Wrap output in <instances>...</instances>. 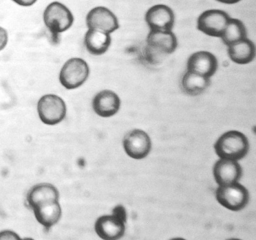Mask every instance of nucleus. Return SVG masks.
<instances>
[{"mask_svg":"<svg viewBox=\"0 0 256 240\" xmlns=\"http://www.w3.org/2000/svg\"><path fill=\"white\" fill-rule=\"evenodd\" d=\"M249 147L246 136L237 130L223 133L214 145L216 153L220 158L235 161L244 158L247 155Z\"/></svg>","mask_w":256,"mask_h":240,"instance_id":"f257e3e1","label":"nucleus"},{"mask_svg":"<svg viewBox=\"0 0 256 240\" xmlns=\"http://www.w3.org/2000/svg\"><path fill=\"white\" fill-rule=\"evenodd\" d=\"M43 20L54 40L56 41L60 33L72 26L74 17L71 11L65 5L58 1H53L45 8Z\"/></svg>","mask_w":256,"mask_h":240,"instance_id":"f03ea898","label":"nucleus"},{"mask_svg":"<svg viewBox=\"0 0 256 240\" xmlns=\"http://www.w3.org/2000/svg\"><path fill=\"white\" fill-rule=\"evenodd\" d=\"M146 57L152 63L160 55L171 54L176 49L178 40L172 30H150L146 38Z\"/></svg>","mask_w":256,"mask_h":240,"instance_id":"7ed1b4c3","label":"nucleus"},{"mask_svg":"<svg viewBox=\"0 0 256 240\" xmlns=\"http://www.w3.org/2000/svg\"><path fill=\"white\" fill-rule=\"evenodd\" d=\"M89 74L88 65L84 59L71 58L62 65L59 73V81L65 88L74 89L86 81Z\"/></svg>","mask_w":256,"mask_h":240,"instance_id":"20e7f679","label":"nucleus"},{"mask_svg":"<svg viewBox=\"0 0 256 240\" xmlns=\"http://www.w3.org/2000/svg\"><path fill=\"white\" fill-rule=\"evenodd\" d=\"M37 112L40 121L44 124L54 125L65 118L66 106L59 96L46 94L42 96L37 103Z\"/></svg>","mask_w":256,"mask_h":240,"instance_id":"39448f33","label":"nucleus"},{"mask_svg":"<svg viewBox=\"0 0 256 240\" xmlns=\"http://www.w3.org/2000/svg\"><path fill=\"white\" fill-rule=\"evenodd\" d=\"M216 198L222 206L232 211L244 209L249 201L247 189L238 182L218 186L216 191Z\"/></svg>","mask_w":256,"mask_h":240,"instance_id":"423d86ee","label":"nucleus"},{"mask_svg":"<svg viewBox=\"0 0 256 240\" xmlns=\"http://www.w3.org/2000/svg\"><path fill=\"white\" fill-rule=\"evenodd\" d=\"M230 17L226 11L218 9L206 10L198 16L196 27L205 34L220 37Z\"/></svg>","mask_w":256,"mask_h":240,"instance_id":"0eeeda50","label":"nucleus"},{"mask_svg":"<svg viewBox=\"0 0 256 240\" xmlns=\"http://www.w3.org/2000/svg\"><path fill=\"white\" fill-rule=\"evenodd\" d=\"M123 147L130 157L140 160L146 157L152 148L148 135L144 130L134 129L128 132L123 139Z\"/></svg>","mask_w":256,"mask_h":240,"instance_id":"6e6552de","label":"nucleus"},{"mask_svg":"<svg viewBox=\"0 0 256 240\" xmlns=\"http://www.w3.org/2000/svg\"><path fill=\"white\" fill-rule=\"evenodd\" d=\"M88 29H92L110 34L120 27L116 15L107 7L98 6L92 8L86 16Z\"/></svg>","mask_w":256,"mask_h":240,"instance_id":"1a4fd4ad","label":"nucleus"},{"mask_svg":"<svg viewBox=\"0 0 256 240\" xmlns=\"http://www.w3.org/2000/svg\"><path fill=\"white\" fill-rule=\"evenodd\" d=\"M145 20L150 30H172L175 16L170 7L166 4H158L146 11Z\"/></svg>","mask_w":256,"mask_h":240,"instance_id":"9d476101","label":"nucleus"},{"mask_svg":"<svg viewBox=\"0 0 256 240\" xmlns=\"http://www.w3.org/2000/svg\"><path fill=\"white\" fill-rule=\"evenodd\" d=\"M213 175L218 186L238 182L242 175V169L238 161L220 158L213 167Z\"/></svg>","mask_w":256,"mask_h":240,"instance_id":"9b49d317","label":"nucleus"},{"mask_svg":"<svg viewBox=\"0 0 256 240\" xmlns=\"http://www.w3.org/2000/svg\"><path fill=\"white\" fill-rule=\"evenodd\" d=\"M120 99L114 91L104 89L97 93L92 100V107L99 116L104 118L114 116L119 111Z\"/></svg>","mask_w":256,"mask_h":240,"instance_id":"f8f14e48","label":"nucleus"},{"mask_svg":"<svg viewBox=\"0 0 256 240\" xmlns=\"http://www.w3.org/2000/svg\"><path fill=\"white\" fill-rule=\"evenodd\" d=\"M125 222L116 216L104 215L99 217L94 224L97 235L102 239L117 240L121 238L125 232Z\"/></svg>","mask_w":256,"mask_h":240,"instance_id":"ddd939ff","label":"nucleus"},{"mask_svg":"<svg viewBox=\"0 0 256 240\" xmlns=\"http://www.w3.org/2000/svg\"><path fill=\"white\" fill-rule=\"evenodd\" d=\"M218 67V60L212 53L198 51L192 53L187 61V70L210 78Z\"/></svg>","mask_w":256,"mask_h":240,"instance_id":"4468645a","label":"nucleus"},{"mask_svg":"<svg viewBox=\"0 0 256 240\" xmlns=\"http://www.w3.org/2000/svg\"><path fill=\"white\" fill-rule=\"evenodd\" d=\"M36 220L46 231L60 220L62 209L58 201L38 205L32 209Z\"/></svg>","mask_w":256,"mask_h":240,"instance_id":"2eb2a0df","label":"nucleus"},{"mask_svg":"<svg viewBox=\"0 0 256 240\" xmlns=\"http://www.w3.org/2000/svg\"><path fill=\"white\" fill-rule=\"evenodd\" d=\"M58 189L49 183H40L34 185L28 191L26 196V203L31 209L38 205L58 201Z\"/></svg>","mask_w":256,"mask_h":240,"instance_id":"dca6fc26","label":"nucleus"},{"mask_svg":"<svg viewBox=\"0 0 256 240\" xmlns=\"http://www.w3.org/2000/svg\"><path fill=\"white\" fill-rule=\"evenodd\" d=\"M112 42L110 34L88 29L84 37L87 50L94 55H101L108 49Z\"/></svg>","mask_w":256,"mask_h":240,"instance_id":"f3484780","label":"nucleus"},{"mask_svg":"<svg viewBox=\"0 0 256 240\" xmlns=\"http://www.w3.org/2000/svg\"><path fill=\"white\" fill-rule=\"evenodd\" d=\"M228 53L230 59L237 64H246L250 62L256 55L254 42L246 38L228 46Z\"/></svg>","mask_w":256,"mask_h":240,"instance_id":"a211bd4d","label":"nucleus"},{"mask_svg":"<svg viewBox=\"0 0 256 240\" xmlns=\"http://www.w3.org/2000/svg\"><path fill=\"white\" fill-rule=\"evenodd\" d=\"M210 84V78L186 70L184 74L181 85L187 94L196 96L204 92Z\"/></svg>","mask_w":256,"mask_h":240,"instance_id":"6ab92c4d","label":"nucleus"},{"mask_svg":"<svg viewBox=\"0 0 256 240\" xmlns=\"http://www.w3.org/2000/svg\"><path fill=\"white\" fill-rule=\"evenodd\" d=\"M220 38L228 46L247 38L246 27L240 20L230 17Z\"/></svg>","mask_w":256,"mask_h":240,"instance_id":"aec40b11","label":"nucleus"},{"mask_svg":"<svg viewBox=\"0 0 256 240\" xmlns=\"http://www.w3.org/2000/svg\"><path fill=\"white\" fill-rule=\"evenodd\" d=\"M19 235L16 232L8 230L0 232V240H20Z\"/></svg>","mask_w":256,"mask_h":240,"instance_id":"412c9836","label":"nucleus"},{"mask_svg":"<svg viewBox=\"0 0 256 240\" xmlns=\"http://www.w3.org/2000/svg\"><path fill=\"white\" fill-rule=\"evenodd\" d=\"M112 214L126 222V210L122 206L118 205L115 207L112 210Z\"/></svg>","mask_w":256,"mask_h":240,"instance_id":"4be33fe9","label":"nucleus"},{"mask_svg":"<svg viewBox=\"0 0 256 240\" xmlns=\"http://www.w3.org/2000/svg\"><path fill=\"white\" fill-rule=\"evenodd\" d=\"M8 42V33L7 31L0 26V51L4 49Z\"/></svg>","mask_w":256,"mask_h":240,"instance_id":"5701e85b","label":"nucleus"},{"mask_svg":"<svg viewBox=\"0 0 256 240\" xmlns=\"http://www.w3.org/2000/svg\"><path fill=\"white\" fill-rule=\"evenodd\" d=\"M17 4L22 6H30L34 4L37 0H12Z\"/></svg>","mask_w":256,"mask_h":240,"instance_id":"b1692460","label":"nucleus"},{"mask_svg":"<svg viewBox=\"0 0 256 240\" xmlns=\"http://www.w3.org/2000/svg\"><path fill=\"white\" fill-rule=\"evenodd\" d=\"M216 1L225 4H232L236 3L241 0H216Z\"/></svg>","mask_w":256,"mask_h":240,"instance_id":"393cba45","label":"nucleus"}]
</instances>
